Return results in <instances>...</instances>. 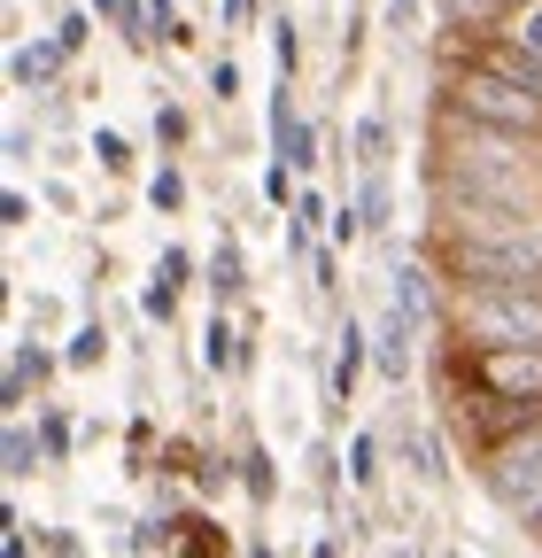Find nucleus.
Listing matches in <instances>:
<instances>
[{"label": "nucleus", "instance_id": "nucleus-21", "mask_svg": "<svg viewBox=\"0 0 542 558\" xmlns=\"http://www.w3.org/2000/svg\"><path fill=\"white\" fill-rule=\"evenodd\" d=\"M148 202H156V209H163V218H171V209H186V171H178V163H171V156H163V163H156V179H148Z\"/></svg>", "mask_w": 542, "mask_h": 558}, {"label": "nucleus", "instance_id": "nucleus-28", "mask_svg": "<svg viewBox=\"0 0 542 558\" xmlns=\"http://www.w3.org/2000/svg\"><path fill=\"white\" fill-rule=\"evenodd\" d=\"M140 311H148V318H156V326H163V318H171V311H178V288H171V279H163V271H156V279H148V295H140Z\"/></svg>", "mask_w": 542, "mask_h": 558}, {"label": "nucleus", "instance_id": "nucleus-24", "mask_svg": "<svg viewBox=\"0 0 542 558\" xmlns=\"http://www.w3.org/2000/svg\"><path fill=\"white\" fill-rule=\"evenodd\" d=\"M148 39H156V47H186V24H178L171 0H148Z\"/></svg>", "mask_w": 542, "mask_h": 558}, {"label": "nucleus", "instance_id": "nucleus-5", "mask_svg": "<svg viewBox=\"0 0 542 558\" xmlns=\"http://www.w3.org/2000/svg\"><path fill=\"white\" fill-rule=\"evenodd\" d=\"M442 380L496 396V403H534L542 411V341H504V349H457L442 341Z\"/></svg>", "mask_w": 542, "mask_h": 558}, {"label": "nucleus", "instance_id": "nucleus-32", "mask_svg": "<svg viewBox=\"0 0 542 558\" xmlns=\"http://www.w3.org/2000/svg\"><path fill=\"white\" fill-rule=\"evenodd\" d=\"M156 271L171 279V288H186V279H194V256H186V248H163V256H156Z\"/></svg>", "mask_w": 542, "mask_h": 558}, {"label": "nucleus", "instance_id": "nucleus-31", "mask_svg": "<svg viewBox=\"0 0 542 558\" xmlns=\"http://www.w3.org/2000/svg\"><path fill=\"white\" fill-rule=\"evenodd\" d=\"M0 558H32V535H24V520H16V512L0 520Z\"/></svg>", "mask_w": 542, "mask_h": 558}, {"label": "nucleus", "instance_id": "nucleus-11", "mask_svg": "<svg viewBox=\"0 0 542 558\" xmlns=\"http://www.w3.org/2000/svg\"><path fill=\"white\" fill-rule=\"evenodd\" d=\"M496 47H512V54H527V62H542V0H512V9L496 16V32H489Z\"/></svg>", "mask_w": 542, "mask_h": 558}, {"label": "nucleus", "instance_id": "nucleus-13", "mask_svg": "<svg viewBox=\"0 0 542 558\" xmlns=\"http://www.w3.org/2000/svg\"><path fill=\"white\" fill-rule=\"evenodd\" d=\"M39 465H47V442H39V427L9 418V427H0V473H9V481H32Z\"/></svg>", "mask_w": 542, "mask_h": 558}, {"label": "nucleus", "instance_id": "nucleus-19", "mask_svg": "<svg viewBox=\"0 0 542 558\" xmlns=\"http://www.w3.org/2000/svg\"><path fill=\"white\" fill-rule=\"evenodd\" d=\"M357 209H365V226H372V233H387V226H395V194H387V171H365V186H357Z\"/></svg>", "mask_w": 542, "mask_h": 558}, {"label": "nucleus", "instance_id": "nucleus-36", "mask_svg": "<svg viewBox=\"0 0 542 558\" xmlns=\"http://www.w3.org/2000/svg\"><path fill=\"white\" fill-rule=\"evenodd\" d=\"M310 558H342V543H333V535H318V543H310Z\"/></svg>", "mask_w": 542, "mask_h": 558}, {"label": "nucleus", "instance_id": "nucleus-16", "mask_svg": "<svg viewBox=\"0 0 542 558\" xmlns=\"http://www.w3.org/2000/svg\"><path fill=\"white\" fill-rule=\"evenodd\" d=\"M349 148H357V163H365V171H387V148H395V124H387L380 109H365V117H357V132H349Z\"/></svg>", "mask_w": 542, "mask_h": 558}, {"label": "nucleus", "instance_id": "nucleus-12", "mask_svg": "<svg viewBox=\"0 0 542 558\" xmlns=\"http://www.w3.org/2000/svg\"><path fill=\"white\" fill-rule=\"evenodd\" d=\"M201 271H210V279H201V288H210L218 295V311L248 288V264H241V233H218V248H210V264H201Z\"/></svg>", "mask_w": 542, "mask_h": 558}, {"label": "nucleus", "instance_id": "nucleus-6", "mask_svg": "<svg viewBox=\"0 0 542 558\" xmlns=\"http://www.w3.org/2000/svg\"><path fill=\"white\" fill-rule=\"evenodd\" d=\"M472 473H481V488L527 527L542 512V418L519 427V435H504V442H489V450H472Z\"/></svg>", "mask_w": 542, "mask_h": 558}, {"label": "nucleus", "instance_id": "nucleus-35", "mask_svg": "<svg viewBox=\"0 0 542 558\" xmlns=\"http://www.w3.org/2000/svg\"><path fill=\"white\" fill-rule=\"evenodd\" d=\"M0 226H9V233H16V226H32V202H24L16 186H9V194H0Z\"/></svg>", "mask_w": 542, "mask_h": 558}, {"label": "nucleus", "instance_id": "nucleus-34", "mask_svg": "<svg viewBox=\"0 0 542 558\" xmlns=\"http://www.w3.org/2000/svg\"><path fill=\"white\" fill-rule=\"evenodd\" d=\"M39 543H47V558H86V543L62 535V527H39Z\"/></svg>", "mask_w": 542, "mask_h": 558}, {"label": "nucleus", "instance_id": "nucleus-3", "mask_svg": "<svg viewBox=\"0 0 542 558\" xmlns=\"http://www.w3.org/2000/svg\"><path fill=\"white\" fill-rule=\"evenodd\" d=\"M434 101L457 109V117H472V124L542 140V62H527V54L481 39V47H472V62L434 70Z\"/></svg>", "mask_w": 542, "mask_h": 558}, {"label": "nucleus", "instance_id": "nucleus-26", "mask_svg": "<svg viewBox=\"0 0 542 558\" xmlns=\"http://www.w3.org/2000/svg\"><path fill=\"white\" fill-rule=\"evenodd\" d=\"M94 163L116 179V171H132V148H124V132H94Z\"/></svg>", "mask_w": 542, "mask_h": 558}, {"label": "nucleus", "instance_id": "nucleus-4", "mask_svg": "<svg viewBox=\"0 0 542 558\" xmlns=\"http://www.w3.org/2000/svg\"><path fill=\"white\" fill-rule=\"evenodd\" d=\"M442 341H457V349L542 341V288H449L442 295Z\"/></svg>", "mask_w": 542, "mask_h": 558}, {"label": "nucleus", "instance_id": "nucleus-18", "mask_svg": "<svg viewBox=\"0 0 542 558\" xmlns=\"http://www.w3.org/2000/svg\"><path fill=\"white\" fill-rule=\"evenodd\" d=\"M233 473H241V488H248L256 505H271V497H280V473H271V450H256V442H248V450L233 458Z\"/></svg>", "mask_w": 542, "mask_h": 558}, {"label": "nucleus", "instance_id": "nucleus-10", "mask_svg": "<svg viewBox=\"0 0 542 558\" xmlns=\"http://www.w3.org/2000/svg\"><path fill=\"white\" fill-rule=\"evenodd\" d=\"M71 62L54 39H24V47H9V86L16 94H39V86H54V70Z\"/></svg>", "mask_w": 542, "mask_h": 558}, {"label": "nucleus", "instance_id": "nucleus-30", "mask_svg": "<svg viewBox=\"0 0 542 558\" xmlns=\"http://www.w3.org/2000/svg\"><path fill=\"white\" fill-rule=\"evenodd\" d=\"M210 94H218V101H233V94H241V62H233V54H218V62H210Z\"/></svg>", "mask_w": 542, "mask_h": 558}, {"label": "nucleus", "instance_id": "nucleus-20", "mask_svg": "<svg viewBox=\"0 0 542 558\" xmlns=\"http://www.w3.org/2000/svg\"><path fill=\"white\" fill-rule=\"evenodd\" d=\"M295 62H303V32L287 16H271V78H295Z\"/></svg>", "mask_w": 542, "mask_h": 558}, {"label": "nucleus", "instance_id": "nucleus-38", "mask_svg": "<svg viewBox=\"0 0 542 558\" xmlns=\"http://www.w3.org/2000/svg\"><path fill=\"white\" fill-rule=\"evenodd\" d=\"M527 535H534V543H542V512H534V520H527Z\"/></svg>", "mask_w": 542, "mask_h": 558}, {"label": "nucleus", "instance_id": "nucleus-37", "mask_svg": "<svg viewBox=\"0 0 542 558\" xmlns=\"http://www.w3.org/2000/svg\"><path fill=\"white\" fill-rule=\"evenodd\" d=\"M241 558H280V550H271V543H263V535H256V543H248V550H241Z\"/></svg>", "mask_w": 542, "mask_h": 558}, {"label": "nucleus", "instance_id": "nucleus-22", "mask_svg": "<svg viewBox=\"0 0 542 558\" xmlns=\"http://www.w3.org/2000/svg\"><path fill=\"white\" fill-rule=\"evenodd\" d=\"M349 481L380 488V435H349Z\"/></svg>", "mask_w": 542, "mask_h": 558}, {"label": "nucleus", "instance_id": "nucleus-1", "mask_svg": "<svg viewBox=\"0 0 542 558\" xmlns=\"http://www.w3.org/2000/svg\"><path fill=\"white\" fill-rule=\"evenodd\" d=\"M427 202L542 209V140L472 124V117L434 101V124H427Z\"/></svg>", "mask_w": 542, "mask_h": 558}, {"label": "nucleus", "instance_id": "nucleus-17", "mask_svg": "<svg viewBox=\"0 0 542 558\" xmlns=\"http://www.w3.org/2000/svg\"><path fill=\"white\" fill-rule=\"evenodd\" d=\"M171 543H178L186 558H225V527H218V520H201V512L171 520Z\"/></svg>", "mask_w": 542, "mask_h": 558}, {"label": "nucleus", "instance_id": "nucleus-29", "mask_svg": "<svg viewBox=\"0 0 542 558\" xmlns=\"http://www.w3.org/2000/svg\"><path fill=\"white\" fill-rule=\"evenodd\" d=\"M156 132H163V148H186V132H194V124H186L178 101H163V109H156Z\"/></svg>", "mask_w": 542, "mask_h": 558}, {"label": "nucleus", "instance_id": "nucleus-9", "mask_svg": "<svg viewBox=\"0 0 542 558\" xmlns=\"http://www.w3.org/2000/svg\"><path fill=\"white\" fill-rule=\"evenodd\" d=\"M411 341H419V326L411 318H403L395 303H387V318H380V333H372V365L403 388V380H411Z\"/></svg>", "mask_w": 542, "mask_h": 558}, {"label": "nucleus", "instance_id": "nucleus-27", "mask_svg": "<svg viewBox=\"0 0 542 558\" xmlns=\"http://www.w3.org/2000/svg\"><path fill=\"white\" fill-rule=\"evenodd\" d=\"M86 32H94V9H71V16L54 24V47H62V54H78V47H86Z\"/></svg>", "mask_w": 542, "mask_h": 558}, {"label": "nucleus", "instance_id": "nucleus-7", "mask_svg": "<svg viewBox=\"0 0 542 558\" xmlns=\"http://www.w3.org/2000/svg\"><path fill=\"white\" fill-rule=\"evenodd\" d=\"M434 288H449L434 256H427V264H419V256H395V271H387V303H395L403 318H411L419 333H434V326H442V311H434Z\"/></svg>", "mask_w": 542, "mask_h": 558}, {"label": "nucleus", "instance_id": "nucleus-33", "mask_svg": "<svg viewBox=\"0 0 542 558\" xmlns=\"http://www.w3.org/2000/svg\"><path fill=\"white\" fill-rule=\"evenodd\" d=\"M218 24H225V32H248V24H256V0H218Z\"/></svg>", "mask_w": 542, "mask_h": 558}, {"label": "nucleus", "instance_id": "nucleus-15", "mask_svg": "<svg viewBox=\"0 0 542 558\" xmlns=\"http://www.w3.org/2000/svg\"><path fill=\"white\" fill-rule=\"evenodd\" d=\"M201 365H210V373H241L248 365V349H241V326L218 311L210 326H201Z\"/></svg>", "mask_w": 542, "mask_h": 558}, {"label": "nucleus", "instance_id": "nucleus-25", "mask_svg": "<svg viewBox=\"0 0 542 558\" xmlns=\"http://www.w3.org/2000/svg\"><path fill=\"white\" fill-rule=\"evenodd\" d=\"M39 442H47V465H62V458H71V418H62V411H39Z\"/></svg>", "mask_w": 542, "mask_h": 558}, {"label": "nucleus", "instance_id": "nucleus-2", "mask_svg": "<svg viewBox=\"0 0 542 558\" xmlns=\"http://www.w3.org/2000/svg\"><path fill=\"white\" fill-rule=\"evenodd\" d=\"M427 256L449 288H542V209L427 202Z\"/></svg>", "mask_w": 542, "mask_h": 558}, {"label": "nucleus", "instance_id": "nucleus-23", "mask_svg": "<svg viewBox=\"0 0 542 558\" xmlns=\"http://www.w3.org/2000/svg\"><path fill=\"white\" fill-rule=\"evenodd\" d=\"M101 357H109V333H101V326H78V333H71V349H62V365H78V373H86V365H101Z\"/></svg>", "mask_w": 542, "mask_h": 558}, {"label": "nucleus", "instance_id": "nucleus-14", "mask_svg": "<svg viewBox=\"0 0 542 558\" xmlns=\"http://www.w3.org/2000/svg\"><path fill=\"white\" fill-rule=\"evenodd\" d=\"M365 357H372V333H365L357 318H342V349H333V403H349V396H357Z\"/></svg>", "mask_w": 542, "mask_h": 558}, {"label": "nucleus", "instance_id": "nucleus-8", "mask_svg": "<svg viewBox=\"0 0 542 558\" xmlns=\"http://www.w3.org/2000/svg\"><path fill=\"white\" fill-rule=\"evenodd\" d=\"M54 373V349H39V341H16L9 349V380H0V411L9 418H24V403H32V388Z\"/></svg>", "mask_w": 542, "mask_h": 558}]
</instances>
